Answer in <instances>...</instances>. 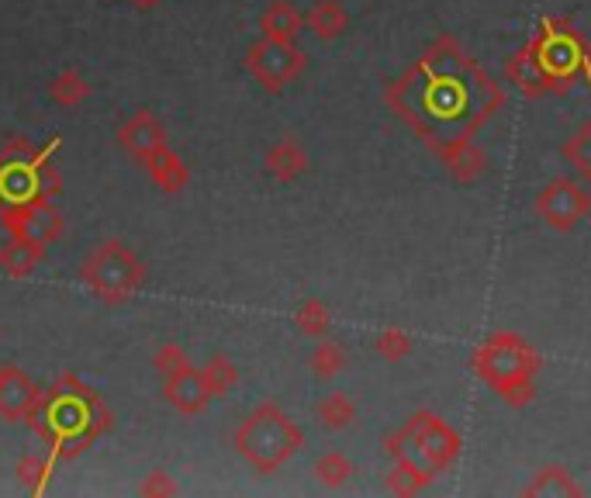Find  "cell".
I'll use <instances>...</instances> for the list:
<instances>
[{
    "instance_id": "obj_16",
    "label": "cell",
    "mask_w": 591,
    "mask_h": 498,
    "mask_svg": "<svg viewBox=\"0 0 591 498\" xmlns=\"http://www.w3.org/2000/svg\"><path fill=\"white\" fill-rule=\"evenodd\" d=\"M440 163L447 167V173L457 183H474V180H481L488 173V156H484V149L474 139L440 152Z\"/></svg>"
},
{
    "instance_id": "obj_29",
    "label": "cell",
    "mask_w": 591,
    "mask_h": 498,
    "mask_svg": "<svg viewBox=\"0 0 591 498\" xmlns=\"http://www.w3.org/2000/svg\"><path fill=\"white\" fill-rule=\"evenodd\" d=\"M183 363H187V357H183L180 347H173V342H170V347H163L160 353H156V370H160V374H173V370H180Z\"/></svg>"
},
{
    "instance_id": "obj_12",
    "label": "cell",
    "mask_w": 591,
    "mask_h": 498,
    "mask_svg": "<svg viewBox=\"0 0 591 498\" xmlns=\"http://www.w3.org/2000/svg\"><path fill=\"white\" fill-rule=\"evenodd\" d=\"M31 405H36V385L28 374L14 363H0V416L18 422L31 412Z\"/></svg>"
},
{
    "instance_id": "obj_26",
    "label": "cell",
    "mask_w": 591,
    "mask_h": 498,
    "mask_svg": "<svg viewBox=\"0 0 591 498\" xmlns=\"http://www.w3.org/2000/svg\"><path fill=\"white\" fill-rule=\"evenodd\" d=\"M329 308L319 301V298H308V301H301V308L294 311V326L304 332V336H325L329 332Z\"/></svg>"
},
{
    "instance_id": "obj_24",
    "label": "cell",
    "mask_w": 591,
    "mask_h": 498,
    "mask_svg": "<svg viewBox=\"0 0 591 498\" xmlns=\"http://www.w3.org/2000/svg\"><path fill=\"white\" fill-rule=\"evenodd\" d=\"M201 374H204V385H208L211 398L229 395V391L236 388V381H239V370H236V363H232L229 357H214V360H208V363L201 367Z\"/></svg>"
},
{
    "instance_id": "obj_3",
    "label": "cell",
    "mask_w": 591,
    "mask_h": 498,
    "mask_svg": "<svg viewBox=\"0 0 591 498\" xmlns=\"http://www.w3.org/2000/svg\"><path fill=\"white\" fill-rule=\"evenodd\" d=\"M301 447H304L301 426L273 401L257 405L236 429V450L257 475L280 471Z\"/></svg>"
},
{
    "instance_id": "obj_6",
    "label": "cell",
    "mask_w": 591,
    "mask_h": 498,
    "mask_svg": "<svg viewBox=\"0 0 591 498\" xmlns=\"http://www.w3.org/2000/svg\"><path fill=\"white\" fill-rule=\"evenodd\" d=\"M529 46H533L553 93L571 90L574 80L588 70V46H584V39L560 18H547L543 28L537 31L533 39H529Z\"/></svg>"
},
{
    "instance_id": "obj_4",
    "label": "cell",
    "mask_w": 591,
    "mask_h": 498,
    "mask_svg": "<svg viewBox=\"0 0 591 498\" xmlns=\"http://www.w3.org/2000/svg\"><path fill=\"white\" fill-rule=\"evenodd\" d=\"M460 432L443 422L435 412H415L409 422H404L401 429H394L388 440H384V454L388 457H398L404 450H415L419 460L425 467H432L435 475L450 471V467L457 464L460 457Z\"/></svg>"
},
{
    "instance_id": "obj_14",
    "label": "cell",
    "mask_w": 591,
    "mask_h": 498,
    "mask_svg": "<svg viewBox=\"0 0 591 498\" xmlns=\"http://www.w3.org/2000/svg\"><path fill=\"white\" fill-rule=\"evenodd\" d=\"M263 167L273 180L280 183H294L304 170H308V152L298 139H280L267 149Z\"/></svg>"
},
{
    "instance_id": "obj_28",
    "label": "cell",
    "mask_w": 591,
    "mask_h": 498,
    "mask_svg": "<svg viewBox=\"0 0 591 498\" xmlns=\"http://www.w3.org/2000/svg\"><path fill=\"white\" fill-rule=\"evenodd\" d=\"M49 93H52V101H59V104H80L90 93V87H87V80L77 70H67V73H59L52 80Z\"/></svg>"
},
{
    "instance_id": "obj_10",
    "label": "cell",
    "mask_w": 591,
    "mask_h": 498,
    "mask_svg": "<svg viewBox=\"0 0 591 498\" xmlns=\"http://www.w3.org/2000/svg\"><path fill=\"white\" fill-rule=\"evenodd\" d=\"M505 80L522 93V98H529V101L553 93V87H550V80H547V73L540 67V59H537V52H533V46H529V42L522 49L509 52V59H505Z\"/></svg>"
},
{
    "instance_id": "obj_1",
    "label": "cell",
    "mask_w": 591,
    "mask_h": 498,
    "mask_svg": "<svg viewBox=\"0 0 591 498\" xmlns=\"http://www.w3.org/2000/svg\"><path fill=\"white\" fill-rule=\"evenodd\" d=\"M384 101L440 156L471 142L502 111L505 90L450 36H440L409 73L388 87Z\"/></svg>"
},
{
    "instance_id": "obj_13",
    "label": "cell",
    "mask_w": 591,
    "mask_h": 498,
    "mask_svg": "<svg viewBox=\"0 0 591 498\" xmlns=\"http://www.w3.org/2000/svg\"><path fill=\"white\" fill-rule=\"evenodd\" d=\"M432 478H435L432 467H425L419 457H409V450H404V454L391 457V471H388V478H384V488H388L391 495L409 498V495L425 491V488L432 485Z\"/></svg>"
},
{
    "instance_id": "obj_17",
    "label": "cell",
    "mask_w": 591,
    "mask_h": 498,
    "mask_svg": "<svg viewBox=\"0 0 591 498\" xmlns=\"http://www.w3.org/2000/svg\"><path fill=\"white\" fill-rule=\"evenodd\" d=\"M522 495H529V498H578V495H584V488L574 481V475L568 471L564 464H543L540 471L529 478V485L522 488Z\"/></svg>"
},
{
    "instance_id": "obj_9",
    "label": "cell",
    "mask_w": 591,
    "mask_h": 498,
    "mask_svg": "<svg viewBox=\"0 0 591 498\" xmlns=\"http://www.w3.org/2000/svg\"><path fill=\"white\" fill-rule=\"evenodd\" d=\"M167 401L177 405V409L183 416H198L208 409V401H211V391L204 385V374L191 363H183L180 370L167 374V388H163Z\"/></svg>"
},
{
    "instance_id": "obj_20",
    "label": "cell",
    "mask_w": 591,
    "mask_h": 498,
    "mask_svg": "<svg viewBox=\"0 0 591 498\" xmlns=\"http://www.w3.org/2000/svg\"><path fill=\"white\" fill-rule=\"evenodd\" d=\"M146 167H149V173H152L156 187H163L167 195L183 191V183H187V167L180 163V156H177L170 146L156 149V152L149 156V160H146Z\"/></svg>"
},
{
    "instance_id": "obj_15",
    "label": "cell",
    "mask_w": 591,
    "mask_h": 498,
    "mask_svg": "<svg viewBox=\"0 0 591 498\" xmlns=\"http://www.w3.org/2000/svg\"><path fill=\"white\" fill-rule=\"evenodd\" d=\"M301 28H304V14L291 4V0H270L267 11L260 14L263 39H273V42H298Z\"/></svg>"
},
{
    "instance_id": "obj_27",
    "label": "cell",
    "mask_w": 591,
    "mask_h": 498,
    "mask_svg": "<svg viewBox=\"0 0 591 498\" xmlns=\"http://www.w3.org/2000/svg\"><path fill=\"white\" fill-rule=\"evenodd\" d=\"M373 353L384 357L388 363H398L412 353V336L401 329H384V332H378V339H373Z\"/></svg>"
},
{
    "instance_id": "obj_19",
    "label": "cell",
    "mask_w": 591,
    "mask_h": 498,
    "mask_svg": "<svg viewBox=\"0 0 591 498\" xmlns=\"http://www.w3.org/2000/svg\"><path fill=\"white\" fill-rule=\"evenodd\" d=\"M42 257H46V242L31 239V236H14L11 246L0 253V267H4L11 277H24L39 267Z\"/></svg>"
},
{
    "instance_id": "obj_23",
    "label": "cell",
    "mask_w": 591,
    "mask_h": 498,
    "mask_svg": "<svg viewBox=\"0 0 591 498\" xmlns=\"http://www.w3.org/2000/svg\"><path fill=\"white\" fill-rule=\"evenodd\" d=\"M353 460L350 457H342L339 450H329L315 460V478L325 485V488H342L350 478H353Z\"/></svg>"
},
{
    "instance_id": "obj_8",
    "label": "cell",
    "mask_w": 591,
    "mask_h": 498,
    "mask_svg": "<svg viewBox=\"0 0 591 498\" xmlns=\"http://www.w3.org/2000/svg\"><path fill=\"white\" fill-rule=\"evenodd\" d=\"M533 208L553 232H571L591 211V191L574 177H553L537 195Z\"/></svg>"
},
{
    "instance_id": "obj_2",
    "label": "cell",
    "mask_w": 591,
    "mask_h": 498,
    "mask_svg": "<svg viewBox=\"0 0 591 498\" xmlns=\"http://www.w3.org/2000/svg\"><path fill=\"white\" fill-rule=\"evenodd\" d=\"M474 374L491 385V391L502 398L509 409H525L537 398V374L540 353L529 347L519 332H494L488 336L471 357Z\"/></svg>"
},
{
    "instance_id": "obj_30",
    "label": "cell",
    "mask_w": 591,
    "mask_h": 498,
    "mask_svg": "<svg viewBox=\"0 0 591 498\" xmlns=\"http://www.w3.org/2000/svg\"><path fill=\"white\" fill-rule=\"evenodd\" d=\"M146 491H177V488H173V485L160 475V478H156L152 485H146Z\"/></svg>"
},
{
    "instance_id": "obj_5",
    "label": "cell",
    "mask_w": 591,
    "mask_h": 498,
    "mask_svg": "<svg viewBox=\"0 0 591 498\" xmlns=\"http://www.w3.org/2000/svg\"><path fill=\"white\" fill-rule=\"evenodd\" d=\"M80 277H83V285L98 295L101 301L108 305H124L129 298H136V291L142 288V263L139 257L132 253L129 246L111 239L104 246H98L93 253L83 260L80 267Z\"/></svg>"
},
{
    "instance_id": "obj_11",
    "label": "cell",
    "mask_w": 591,
    "mask_h": 498,
    "mask_svg": "<svg viewBox=\"0 0 591 498\" xmlns=\"http://www.w3.org/2000/svg\"><path fill=\"white\" fill-rule=\"evenodd\" d=\"M118 142L129 149L136 160H149V156L156 149H163L167 146V132H163V124L156 121V114L149 111H136L132 118H124V124L118 129Z\"/></svg>"
},
{
    "instance_id": "obj_31",
    "label": "cell",
    "mask_w": 591,
    "mask_h": 498,
    "mask_svg": "<svg viewBox=\"0 0 591 498\" xmlns=\"http://www.w3.org/2000/svg\"><path fill=\"white\" fill-rule=\"evenodd\" d=\"M129 4H136V8H142V11H149V8L160 4V0H129Z\"/></svg>"
},
{
    "instance_id": "obj_7",
    "label": "cell",
    "mask_w": 591,
    "mask_h": 498,
    "mask_svg": "<svg viewBox=\"0 0 591 498\" xmlns=\"http://www.w3.org/2000/svg\"><path fill=\"white\" fill-rule=\"evenodd\" d=\"M304 67H308V56H304V49H298V42L260 39L246 52V70L253 73V80L270 93H280L284 87H291L304 73Z\"/></svg>"
},
{
    "instance_id": "obj_25",
    "label": "cell",
    "mask_w": 591,
    "mask_h": 498,
    "mask_svg": "<svg viewBox=\"0 0 591 498\" xmlns=\"http://www.w3.org/2000/svg\"><path fill=\"white\" fill-rule=\"evenodd\" d=\"M564 160L574 163L584 183H591V121H584L571 136V142H564Z\"/></svg>"
},
{
    "instance_id": "obj_18",
    "label": "cell",
    "mask_w": 591,
    "mask_h": 498,
    "mask_svg": "<svg viewBox=\"0 0 591 498\" xmlns=\"http://www.w3.org/2000/svg\"><path fill=\"white\" fill-rule=\"evenodd\" d=\"M304 28H311V36H315V39L332 42L350 28V14H347V8L339 4V0H315V4H311L308 14H304Z\"/></svg>"
},
{
    "instance_id": "obj_21",
    "label": "cell",
    "mask_w": 591,
    "mask_h": 498,
    "mask_svg": "<svg viewBox=\"0 0 591 498\" xmlns=\"http://www.w3.org/2000/svg\"><path fill=\"white\" fill-rule=\"evenodd\" d=\"M319 422L332 432L339 429H350L357 422V405L350 395H342V391H329L322 401H319Z\"/></svg>"
},
{
    "instance_id": "obj_22",
    "label": "cell",
    "mask_w": 591,
    "mask_h": 498,
    "mask_svg": "<svg viewBox=\"0 0 591 498\" xmlns=\"http://www.w3.org/2000/svg\"><path fill=\"white\" fill-rule=\"evenodd\" d=\"M308 367H311V374H315L319 381H332L335 374L347 367V350H342L335 339H325V336H322V342H319V347L311 350V357H308Z\"/></svg>"
}]
</instances>
